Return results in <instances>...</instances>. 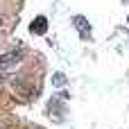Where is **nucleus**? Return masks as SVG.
Instances as JSON below:
<instances>
[{
    "label": "nucleus",
    "mask_w": 129,
    "mask_h": 129,
    "mask_svg": "<svg viewBox=\"0 0 129 129\" xmlns=\"http://www.w3.org/2000/svg\"><path fill=\"white\" fill-rule=\"evenodd\" d=\"M2 82H5V75H2V73H0V84H2Z\"/></svg>",
    "instance_id": "obj_6"
},
{
    "label": "nucleus",
    "mask_w": 129,
    "mask_h": 129,
    "mask_svg": "<svg viewBox=\"0 0 129 129\" xmlns=\"http://www.w3.org/2000/svg\"><path fill=\"white\" fill-rule=\"evenodd\" d=\"M0 25H2V18H0Z\"/></svg>",
    "instance_id": "obj_7"
},
{
    "label": "nucleus",
    "mask_w": 129,
    "mask_h": 129,
    "mask_svg": "<svg viewBox=\"0 0 129 129\" xmlns=\"http://www.w3.org/2000/svg\"><path fill=\"white\" fill-rule=\"evenodd\" d=\"M29 29H32L34 34H45V32H48V20H45L43 16H39V18H34V20H32Z\"/></svg>",
    "instance_id": "obj_3"
},
{
    "label": "nucleus",
    "mask_w": 129,
    "mask_h": 129,
    "mask_svg": "<svg viewBox=\"0 0 129 129\" xmlns=\"http://www.w3.org/2000/svg\"><path fill=\"white\" fill-rule=\"evenodd\" d=\"M52 84H54V86H63V84H66V75H63V73H54V75H52Z\"/></svg>",
    "instance_id": "obj_5"
},
{
    "label": "nucleus",
    "mask_w": 129,
    "mask_h": 129,
    "mask_svg": "<svg viewBox=\"0 0 129 129\" xmlns=\"http://www.w3.org/2000/svg\"><path fill=\"white\" fill-rule=\"evenodd\" d=\"M14 91H16L23 100H32V98L36 95V88H34L32 84H27V82H14Z\"/></svg>",
    "instance_id": "obj_2"
},
{
    "label": "nucleus",
    "mask_w": 129,
    "mask_h": 129,
    "mask_svg": "<svg viewBox=\"0 0 129 129\" xmlns=\"http://www.w3.org/2000/svg\"><path fill=\"white\" fill-rule=\"evenodd\" d=\"M75 25L82 29V36H88V32H91V25L82 18V16H75Z\"/></svg>",
    "instance_id": "obj_4"
},
{
    "label": "nucleus",
    "mask_w": 129,
    "mask_h": 129,
    "mask_svg": "<svg viewBox=\"0 0 129 129\" xmlns=\"http://www.w3.org/2000/svg\"><path fill=\"white\" fill-rule=\"evenodd\" d=\"M25 57L23 50H9L5 54H0V70H9V68H16V63H20Z\"/></svg>",
    "instance_id": "obj_1"
}]
</instances>
